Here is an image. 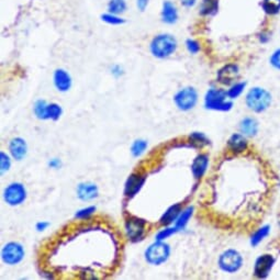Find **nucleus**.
Here are the masks:
<instances>
[{
    "instance_id": "1",
    "label": "nucleus",
    "mask_w": 280,
    "mask_h": 280,
    "mask_svg": "<svg viewBox=\"0 0 280 280\" xmlns=\"http://www.w3.org/2000/svg\"><path fill=\"white\" fill-rule=\"evenodd\" d=\"M177 46V40L172 34L163 33V34H158L153 38L150 44V49L153 56L157 58H167L176 52Z\"/></svg>"
},
{
    "instance_id": "2",
    "label": "nucleus",
    "mask_w": 280,
    "mask_h": 280,
    "mask_svg": "<svg viewBox=\"0 0 280 280\" xmlns=\"http://www.w3.org/2000/svg\"><path fill=\"white\" fill-rule=\"evenodd\" d=\"M246 106L250 110L256 113L266 111L272 104V95L271 92L261 87H254L247 92L245 98Z\"/></svg>"
},
{
    "instance_id": "3",
    "label": "nucleus",
    "mask_w": 280,
    "mask_h": 280,
    "mask_svg": "<svg viewBox=\"0 0 280 280\" xmlns=\"http://www.w3.org/2000/svg\"><path fill=\"white\" fill-rule=\"evenodd\" d=\"M228 92L223 89L211 88L206 93L205 107L214 111H230L233 107V102L228 100Z\"/></svg>"
},
{
    "instance_id": "4",
    "label": "nucleus",
    "mask_w": 280,
    "mask_h": 280,
    "mask_svg": "<svg viewBox=\"0 0 280 280\" xmlns=\"http://www.w3.org/2000/svg\"><path fill=\"white\" fill-rule=\"evenodd\" d=\"M145 260L151 265H162L170 256V246L165 241H155L145 251Z\"/></svg>"
},
{
    "instance_id": "5",
    "label": "nucleus",
    "mask_w": 280,
    "mask_h": 280,
    "mask_svg": "<svg viewBox=\"0 0 280 280\" xmlns=\"http://www.w3.org/2000/svg\"><path fill=\"white\" fill-rule=\"evenodd\" d=\"M174 102L181 111H189L198 102V92L194 87H185L175 93Z\"/></svg>"
},
{
    "instance_id": "6",
    "label": "nucleus",
    "mask_w": 280,
    "mask_h": 280,
    "mask_svg": "<svg viewBox=\"0 0 280 280\" xmlns=\"http://www.w3.org/2000/svg\"><path fill=\"white\" fill-rule=\"evenodd\" d=\"M242 265H243V257L235 250L225 251L219 257V266L225 273H236Z\"/></svg>"
},
{
    "instance_id": "7",
    "label": "nucleus",
    "mask_w": 280,
    "mask_h": 280,
    "mask_svg": "<svg viewBox=\"0 0 280 280\" xmlns=\"http://www.w3.org/2000/svg\"><path fill=\"white\" fill-rule=\"evenodd\" d=\"M25 252L23 246L18 242H9L1 250V260L9 266L18 265L24 258Z\"/></svg>"
},
{
    "instance_id": "8",
    "label": "nucleus",
    "mask_w": 280,
    "mask_h": 280,
    "mask_svg": "<svg viewBox=\"0 0 280 280\" xmlns=\"http://www.w3.org/2000/svg\"><path fill=\"white\" fill-rule=\"evenodd\" d=\"M3 200L11 207L20 206L26 199V189L21 183H11L3 190Z\"/></svg>"
},
{
    "instance_id": "9",
    "label": "nucleus",
    "mask_w": 280,
    "mask_h": 280,
    "mask_svg": "<svg viewBox=\"0 0 280 280\" xmlns=\"http://www.w3.org/2000/svg\"><path fill=\"white\" fill-rule=\"evenodd\" d=\"M124 229L126 235H128V238L131 241L133 242L141 241L145 235L146 221L139 217L129 216L125 219Z\"/></svg>"
},
{
    "instance_id": "10",
    "label": "nucleus",
    "mask_w": 280,
    "mask_h": 280,
    "mask_svg": "<svg viewBox=\"0 0 280 280\" xmlns=\"http://www.w3.org/2000/svg\"><path fill=\"white\" fill-rule=\"evenodd\" d=\"M146 181V174L143 173H133L129 176V178L125 181L124 186V196L126 198L135 197L139 191L143 188Z\"/></svg>"
},
{
    "instance_id": "11",
    "label": "nucleus",
    "mask_w": 280,
    "mask_h": 280,
    "mask_svg": "<svg viewBox=\"0 0 280 280\" xmlns=\"http://www.w3.org/2000/svg\"><path fill=\"white\" fill-rule=\"evenodd\" d=\"M275 265V258L271 254H264L257 258L254 265V276L260 279H265L269 276Z\"/></svg>"
},
{
    "instance_id": "12",
    "label": "nucleus",
    "mask_w": 280,
    "mask_h": 280,
    "mask_svg": "<svg viewBox=\"0 0 280 280\" xmlns=\"http://www.w3.org/2000/svg\"><path fill=\"white\" fill-rule=\"evenodd\" d=\"M240 76V68L235 64H228L218 71V81L224 86L233 85Z\"/></svg>"
},
{
    "instance_id": "13",
    "label": "nucleus",
    "mask_w": 280,
    "mask_h": 280,
    "mask_svg": "<svg viewBox=\"0 0 280 280\" xmlns=\"http://www.w3.org/2000/svg\"><path fill=\"white\" fill-rule=\"evenodd\" d=\"M77 197L79 198L81 201H92L99 196V188L96 184L90 183V181H85V183H80L76 188Z\"/></svg>"
},
{
    "instance_id": "14",
    "label": "nucleus",
    "mask_w": 280,
    "mask_h": 280,
    "mask_svg": "<svg viewBox=\"0 0 280 280\" xmlns=\"http://www.w3.org/2000/svg\"><path fill=\"white\" fill-rule=\"evenodd\" d=\"M53 82L54 86L59 92L68 91L71 85H73V79L67 70L63 68H57L54 71L53 75Z\"/></svg>"
},
{
    "instance_id": "15",
    "label": "nucleus",
    "mask_w": 280,
    "mask_h": 280,
    "mask_svg": "<svg viewBox=\"0 0 280 280\" xmlns=\"http://www.w3.org/2000/svg\"><path fill=\"white\" fill-rule=\"evenodd\" d=\"M10 155L15 161H22L27 154V144L22 137H13L9 143Z\"/></svg>"
},
{
    "instance_id": "16",
    "label": "nucleus",
    "mask_w": 280,
    "mask_h": 280,
    "mask_svg": "<svg viewBox=\"0 0 280 280\" xmlns=\"http://www.w3.org/2000/svg\"><path fill=\"white\" fill-rule=\"evenodd\" d=\"M209 166V156L207 154H199L191 164V172L196 179H201L205 176Z\"/></svg>"
},
{
    "instance_id": "17",
    "label": "nucleus",
    "mask_w": 280,
    "mask_h": 280,
    "mask_svg": "<svg viewBox=\"0 0 280 280\" xmlns=\"http://www.w3.org/2000/svg\"><path fill=\"white\" fill-rule=\"evenodd\" d=\"M161 18L164 23L166 24H174L178 20V10L175 3H173L169 0L163 2L162 11H161Z\"/></svg>"
},
{
    "instance_id": "18",
    "label": "nucleus",
    "mask_w": 280,
    "mask_h": 280,
    "mask_svg": "<svg viewBox=\"0 0 280 280\" xmlns=\"http://www.w3.org/2000/svg\"><path fill=\"white\" fill-rule=\"evenodd\" d=\"M249 143H247L246 136L244 134L234 133L230 136L228 141V147L229 150L234 154H241L247 150Z\"/></svg>"
},
{
    "instance_id": "19",
    "label": "nucleus",
    "mask_w": 280,
    "mask_h": 280,
    "mask_svg": "<svg viewBox=\"0 0 280 280\" xmlns=\"http://www.w3.org/2000/svg\"><path fill=\"white\" fill-rule=\"evenodd\" d=\"M181 210V205L180 203H176V205L170 206L166 211L163 213V216L159 219V224L163 227H169L170 224H173L177 218L179 217Z\"/></svg>"
},
{
    "instance_id": "20",
    "label": "nucleus",
    "mask_w": 280,
    "mask_h": 280,
    "mask_svg": "<svg viewBox=\"0 0 280 280\" xmlns=\"http://www.w3.org/2000/svg\"><path fill=\"white\" fill-rule=\"evenodd\" d=\"M240 130L241 133L244 134L246 137L255 136L258 132V122L254 118H244L240 123Z\"/></svg>"
},
{
    "instance_id": "21",
    "label": "nucleus",
    "mask_w": 280,
    "mask_h": 280,
    "mask_svg": "<svg viewBox=\"0 0 280 280\" xmlns=\"http://www.w3.org/2000/svg\"><path fill=\"white\" fill-rule=\"evenodd\" d=\"M192 213H194V207H188V208H186L185 210L181 211L179 217L175 221L176 229H177L178 231L184 230L187 227V224H188L190 218L192 217Z\"/></svg>"
},
{
    "instance_id": "22",
    "label": "nucleus",
    "mask_w": 280,
    "mask_h": 280,
    "mask_svg": "<svg viewBox=\"0 0 280 280\" xmlns=\"http://www.w3.org/2000/svg\"><path fill=\"white\" fill-rule=\"evenodd\" d=\"M219 1L218 0H202L200 3V14L201 15H212L218 12Z\"/></svg>"
},
{
    "instance_id": "23",
    "label": "nucleus",
    "mask_w": 280,
    "mask_h": 280,
    "mask_svg": "<svg viewBox=\"0 0 280 280\" xmlns=\"http://www.w3.org/2000/svg\"><path fill=\"white\" fill-rule=\"evenodd\" d=\"M269 232H271V227H269V225H264V227L258 229L256 232L252 235L251 245L255 247L260 243H262V242L267 238Z\"/></svg>"
},
{
    "instance_id": "24",
    "label": "nucleus",
    "mask_w": 280,
    "mask_h": 280,
    "mask_svg": "<svg viewBox=\"0 0 280 280\" xmlns=\"http://www.w3.org/2000/svg\"><path fill=\"white\" fill-rule=\"evenodd\" d=\"M128 8L125 0H109L108 2V11L110 13L121 15L124 13Z\"/></svg>"
},
{
    "instance_id": "25",
    "label": "nucleus",
    "mask_w": 280,
    "mask_h": 280,
    "mask_svg": "<svg viewBox=\"0 0 280 280\" xmlns=\"http://www.w3.org/2000/svg\"><path fill=\"white\" fill-rule=\"evenodd\" d=\"M261 5L269 15H275L280 12V0H263Z\"/></svg>"
},
{
    "instance_id": "26",
    "label": "nucleus",
    "mask_w": 280,
    "mask_h": 280,
    "mask_svg": "<svg viewBox=\"0 0 280 280\" xmlns=\"http://www.w3.org/2000/svg\"><path fill=\"white\" fill-rule=\"evenodd\" d=\"M62 113H63V109L58 103H55V102L47 103V108H46L47 120L57 121L60 117H62Z\"/></svg>"
},
{
    "instance_id": "27",
    "label": "nucleus",
    "mask_w": 280,
    "mask_h": 280,
    "mask_svg": "<svg viewBox=\"0 0 280 280\" xmlns=\"http://www.w3.org/2000/svg\"><path fill=\"white\" fill-rule=\"evenodd\" d=\"M47 101L43 100V99H38L35 101L34 106H33V112H34L35 117L40 120H47L46 118V108H47Z\"/></svg>"
},
{
    "instance_id": "28",
    "label": "nucleus",
    "mask_w": 280,
    "mask_h": 280,
    "mask_svg": "<svg viewBox=\"0 0 280 280\" xmlns=\"http://www.w3.org/2000/svg\"><path fill=\"white\" fill-rule=\"evenodd\" d=\"M148 144H147V141L143 140V139H139V140H135L133 143H132L131 145V154L133 155L134 157H140L143 153L146 151Z\"/></svg>"
},
{
    "instance_id": "29",
    "label": "nucleus",
    "mask_w": 280,
    "mask_h": 280,
    "mask_svg": "<svg viewBox=\"0 0 280 280\" xmlns=\"http://www.w3.org/2000/svg\"><path fill=\"white\" fill-rule=\"evenodd\" d=\"M246 87V82L245 81H239L235 82V84L232 85V87L227 91L228 92V97L230 99H236L238 97H240L242 95V92L244 91Z\"/></svg>"
},
{
    "instance_id": "30",
    "label": "nucleus",
    "mask_w": 280,
    "mask_h": 280,
    "mask_svg": "<svg viewBox=\"0 0 280 280\" xmlns=\"http://www.w3.org/2000/svg\"><path fill=\"white\" fill-rule=\"evenodd\" d=\"M100 18L103 22H106V23H108L110 25H121L125 22V20L123 18H121L120 15L110 13V12L101 14Z\"/></svg>"
},
{
    "instance_id": "31",
    "label": "nucleus",
    "mask_w": 280,
    "mask_h": 280,
    "mask_svg": "<svg viewBox=\"0 0 280 280\" xmlns=\"http://www.w3.org/2000/svg\"><path fill=\"white\" fill-rule=\"evenodd\" d=\"M189 140L194 143V144H197L199 146H203V145H208L210 141L207 137V135L205 133H201V132H194L189 135Z\"/></svg>"
},
{
    "instance_id": "32",
    "label": "nucleus",
    "mask_w": 280,
    "mask_h": 280,
    "mask_svg": "<svg viewBox=\"0 0 280 280\" xmlns=\"http://www.w3.org/2000/svg\"><path fill=\"white\" fill-rule=\"evenodd\" d=\"M177 232H178V230L176 229L175 225H174L173 228L166 227L165 229H163V230L159 231V232L156 234V236H155V240H156V241H165V240L169 239L170 236L174 235L175 233H177Z\"/></svg>"
},
{
    "instance_id": "33",
    "label": "nucleus",
    "mask_w": 280,
    "mask_h": 280,
    "mask_svg": "<svg viewBox=\"0 0 280 280\" xmlns=\"http://www.w3.org/2000/svg\"><path fill=\"white\" fill-rule=\"evenodd\" d=\"M96 212V207L95 206H90V207H86L82 208L80 210H78L75 214V218L78 220H86L89 217H91L93 213Z\"/></svg>"
},
{
    "instance_id": "34",
    "label": "nucleus",
    "mask_w": 280,
    "mask_h": 280,
    "mask_svg": "<svg viewBox=\"0 0 280 280\" xmlns=\"http://www.w3.org/2000/svg\"><path fill=\"white\" fill-rule=\"evenodd\" d=\"M11 167V159L8 154L4 152L0 153V169H1V174L8 172Z\"/></svg>"
},
{
    "instance_id": "35",
    "label": "nucleus",
    "mask_w": 280,
    "mask_h": 280,
    "mask_svg": "<svg viewBox=\"0 0 280 280\" xmlns=\"http://www.w3.org/2000/svg\"><path fill=\"white\" fill-rule=\"evenodd\" d=\"M186 48L187 51H188L190 54H198L200 52V44L198 43L196 40H192V38H188V40L186 41Z\"/></svg>"
},
{
    "instance_id": "36",
    "label": "nucleus",
    "mask_w": 280,
    "mask_h": 280,
    "mask_svg": "<svg viewBox=\"0 0 280 280\" xmlns=\"http://www.w3.org/2000/svg\"><path fill=\"white\" fill-rule=\"evenodd\" d=\"M269 63L273 66L275 69L280 70V48L276 49L273 54L271 58H269Z\"/></svg>"
},
{
    "instance_id": "37",
    "label": "nucleus",
    "mask_w": 280,
    "mask_h": 280,
    "mask_svg": "<svg viewBox=\"0 0 280 280\" xmlns=\"http://www.w3.org/2000/svg\"><path fill=\"white\" fill-rule=\"evenodd\" d=\"M110 71H111V74L115 77V78H119V77H121V76L124 74L123 67L121 65H119V64L113 65L112 67H111V69H110Z\"/></svg>"
},
{
    "instance_id": "38",
    "label": "nucleus",
    "mask_w": 280,
    "mask_h": 280,
    "mask_svg": "<svg viewBox=\"0 0 280 280\" xmlns=\"http://www.w3.org/2000/svg\"><path fill=\"white\" fill-rule=\"evenodd\" d=\"M47 165H48V167L52 169H59L60 167H62V161H60L59 158H52V159H49Z\"/></svg>"
},
{
    "instance_id": "39",
    "label": "nucleus",
    "mask_w": 280,
    "mask_h": 280,
    "mask_svg": "<svg viewBox=\"0 0 280 280\" xmlns=\"http://www.w3.org/2000/svg\"><path fill=\"white\" fill-rule=\"evenodd\" d=\"M148 5V0H136V8L139 9L141 12L145 11Z\"/></svg>"
},
{
    "instance_id": "40",
    "label": "nucleus",
    "mask_w": 280,
    "mask_h": 280,
    "mask_svg": "<svg viewBox=\"0 0 280 280\" xmlns=\"http://www.w3.org/2000/svg\"><path fill=\"white\" fill-rule=\"evenodd\" d=\"M49 227V223L45 222V221H40L37 222L35 225V229L37 232H43V231H45L47 228Z\"/></svg>"
},
{
    "instance_id": "41",
    "label": "nucleus",
    "mask_w": 280,
    "mask_h": 280,
    "mask_svg": "<svg viewBox=\"0 0 280 280\" xmlns=\"http://www.w3.org/2000/svg\"><path fill=\"white\" fill-rule=\"evenodd\" d=\"M179 1L185 8H192L197 3V0H179Z\"/></svg>"
},
{
    "instance_id": "42",
    "label": "nucleus",
    "mask_w": 280,
    "mask_h": 280,
    "mask_svg": "<svg viewBox=\"0 0 280 280\" xmlns=\"http://www.w3.org/2000/svg\"><path fill=\"white\" fill-rule=\"evenodd\" d=\"M258 38H260V42L267 43L269 40H271V36H269L268 33L262 32V33H260V34H258Z\"/></svg>"
},
{
    "instance_id": "43",
    "label": "nucleus",
    "mask_w": 280,
    "mask_h": 280,
    "mask_svg": "<svg viewBox=\"0 0 280 280\" xmlns=\"http://www.w3.org/2000/svg\"><path fill=\"white\" fill-rule=\"evenodd\" d=\"M279 224H280V219H279Z\"/></svg>"
}]
</instances>
